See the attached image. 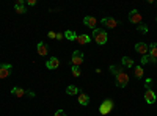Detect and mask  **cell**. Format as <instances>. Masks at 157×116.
Here are the masks:
<instances>
[{"instance_id":"6da1fadb","label":"cell","mask_w":157,"mask_h":116,"mask_svg":"<svg viewBox=\"0 0 157 116\" xmlns=\"http://www.w3.org/2000/svg\"><path fill=\"white\" fill-rule=\"evenodd\" d=\"M93 38H94V41L99 44V46H104L107 41H109V35H107V32L104 30V28H94L93 30Z\"/></svg>"},{"instance_id":"7a4b0ae2","label":"cell","mask_w":157,"mask_h":116,"mask_svg":"<svg viewBox=\"0 0 157 116\" xmlns=\"http://www.w3.org/2000/svg\"><path fill=\"white\" fill-rule=\"evenodd\" d=\"M115 108V102L112 100V99H105L101 104V107H99V113L104 116V114H109V113H112V110Z\"/></svg>"},{"instance_id":"3957f363","label":"cell","mask_w":157,"mask_h":116,"mask_svg":"<svg viewBox=\"0 0 157 116\" xmlns=\"http://www.w3.org/2000/svg\"><path fill=\"white\" fill-rule=\"evenodd\" d=\"M11 94H13V96H16V97H25V96H29V97H35V93H33V91H27V89L19 88V86L11 88Z\"/></svg>"},{"instance_id":"277c9868","label":"cell","mask_w":157,"mask_h":116,"mask_svg":"<svg viewBox=\"0 0 157 116\" xmlns=\"http://www.w3.org/2000/svg\"><path fill=\"white\" fill-rule=\"evenodd\" d=\"M115 83L118 88H126L129 85V75L126 72H121V74H118L116 75V79H115Z\"/></svg>"},{"instance_id":"5b68a950","label":"cell","mask_w":157,"mask_h":116,"mask_svg":"<svg viewBox=\"0 0 157 116\" xmlns=\"http://www.w3.org/2000/svg\"><path fill=\"white\" fill-rule=\"evenodd\" d=\"M83 58H85V55H83L82 50H75V52L72 54V57H71L72 66H80V64L83 63Z\"/></svg>"},{"instance_id":"8992f818","label":"cell","mask_w":157,"mask_h":116,"mask_svg":"<svg viewBox=\"0 0 157 116\" xmlns=\"http://www.w3.org/2000/svg\"><path fill=\"white\" fill-rule=\"evenodd\" d=\"M129 22L132 24H141V13L138 9H132L129 13Z\"/></svg>"},{"instance_id":"52a82bcc","label":"cell","mask_w":157,"mask_h":116,"mask_svg":"<svg viewBox=\"0 0 157 116\" xmlns=\"http://www.w3.org/2000/svg\"><path fill=\"white\" fill-rule=\"evenodd\" d=\"M11 71H13V66L11 64H0V79H6V77L11 74Z\"/></svg>"},{"instance_id":"ba28073f","label":"cell","mask_w":157,"mask_h":116,"mask_svg":"<svg viewBox=\"0 0 157 116\" xmlns=\"http://www.w3.org/2000/svg\"><path fill=\"white\" fill-rule=\"evenodd\" d=\"M135 52H138L141 57L143 55H148L149 54V46L145 44V43H138V44H135Z\"/></svg>"},{"instance_id":"9c48e42d","label":"cell","mask_w":157,"mask_h":116,"mask_svg":"<svg viewBox=\"0 0 157 116\" xmlns=\"http://www.w3.org/2000/svg\"><path fill=\"white\" fill-rule=\"evenodd\" d=\"M102 25H105L107 28H115L116 25H120V22H118L116 19H113V17H102Z\"/></svg>"},{"instance_id":"30bf717a","label":"cell","mask_w":157,"mask_h":116,"mask_svg":"<svg viewBox=\"0 0 157 116\" xmlns=\"http://www.w3.org/2000/svg\"><path fill=\"white\" fill-rule=\"evenodd\" d=\"M14 9H16L17 14H25V13H27V8H25V0H16Z\"/></svg>"},{"instance_id":"8fae6325","label":"cell","mask_w":157,"mask_h":116,"mask_svg":"<svg viewBox=\"0 0 157 116\" xmlns=\"http://www.w3.org/2000/svg\"><path fill=\"white\" fill-rule=\"evenodd\" d=\"M145 100H146V104H154V102L157 100V96H155V93L152 91V89H146L145 91Z\"/></svg>"},{"instance_id":"7c38bea8","label":"cell","mask_w":157,"mask_h":116,"mask_svg":"<svg viewBox=\"0 0 157 116\" xmlns=\"http://www.w3.org/2000/svg\"><path fill=\"white\" fill-rule=\"evenodd\" d=\"M46 66H47V69H57V68L60 66V60H58L57 57H52V58L47 60Z\"/></svg>"},{"instance_id":"4fadbf2b","label":"cell","mask_w":157,"mask_h":116,"mask_svg":"<svg viewBox=\"0 0 157 116\" xmlns=\"http://www.w3.org/2000/svg\"><path fill=\"white\" fill-rule=\"evenodd\" d=\"M83 24L86 25V27H90V28L94 30L98 21H96V17H93V16H86V17H83Z\"/></svg>"},{"instance_id":"5bb4252c","label":"cell","mask_w":157,"mask_h":116,"mask_svg":"<svg viewBox=\"0 0 157 116\" xmlns=\"http://www.w3.org/2000/svg\"><path fill=\"white\" fill-rule=\"evenodd\" d=\"M36 49H38V54L41 55V57H46L47 55V52H49V47H47V44L46 43H38V46H36Z\"/></svg>"},{"instance_id":"9a60e30c","label":"cell","mask_w":157,"mask_h":116,"mask_svg":"<svg viewBox=\"0 0 157 116\" xmlns=\"http://www.w3.org/2000/svg\"><path fill=\"white\" fill-rule=\"evenodd\" d=\"M78 104L83 105V107L88 105V104H90V96H88L86 93H82V91H80V93H78Z\"/></svg>"},{"instance_id":"2e32d148","label":"cell","mask_w":157,"mask_h":116,"mask_svg":"<svg viewBox=\"0 0 157 116\" xmlns=\"http://www.w3.org/2000/svg\"><path fill=\"white\" fill-rule=\"evenodd\" d=\"M155 63H157V58L151 57L149 54L141 57V66H143V64H155Z\"/></svg>"},{"instance_id":"e0dca14e","label":"cell","mask_w":157,"mask_h":116,"mask_svg":"<svg viewBox=\"0 0 157 116\" xmlns=\"http://www.w3.org/2000/svg\"><path fill=\"white\" fill-rule=\"evenodd\" d=\"M80 93V89H78L75 85H69L68 88H66V94L68 96H75V94H78Z\"/></svg>"},{"instance_id":"ac0fdd59","label":"cell","mask_w":157,"mask_h":116,"mask_svg":"<svg viewBox=\"0 0 157 116\" xmlns=\"http://www.w3.org/2000/svg\"><path fill=\"white\" fill-rule=\"evenodd\" d=\"M90 41H91V36H90V35H80V36H77V43H78V44H83V46H85V44H88Z\"/></svg>"},{"instance_id":"d6986e66","label":"cell","mask_w":157,"mask_h":116,"mask_svg":"<svg viewBox=\"0 0 157 116\" xmlns=\"http://www.w3.org/2000/svg\"><path fill=\"white\" fill-rule=\"evenodd\" d=\"M121 63H123L124 68H132V66H134V60L130 58V57H123Z\"/></svg>"},{"instance_id":"ffe728a7","label":"cell","mask_w":157,"mask_h":116,"mask_svg":"<svg viewBox=\"0 0 157 116\" xmlns=\"http://www.w3.org/2000/svg\"><path fill=\"white\" fill-rule=\"evenodd\" d=\"M64 38H66V39H69V41H77V35H75V32H72V30H66V33H64Z\"/></svg>"},{"instance_id":"44dd1931","label":"cell","mask_w":157,"mask_h":116,"mask_svg":"<svg viewBox=\"0 0 157 116\" xmlns=\"http://www.w3.org/2000/svg\"><path fill=\"white\" fill-rule=\"evenodd\" d=\"M149 55L157 58V43H151L149 44Z\"/></svg>"},{"instance_id":"7402d4cb","label":"cell","mask_w":157,"mask_h":116,"mask_svg":"<svg viewBox=\"0 0 157 116\" xmlns=\"http://www.w3.org/2000/svg\"><path fill=\"white\" fill-rule=\"evenodd\" d=\"M134 74H135L137 79H141V77H143V74H145V72H143L141 64H140V66H135V68H134Z\"/></svg>"},{"instance_id":"603a6c76","label":"cell","mask_w":157,"mask_h":116,"mask_svg":"<svg viewBox=\"0 0 157 116\" xmlns=\"http://www.w3.org/2000/svg\"><path fill=\"white\" fill-rule=\"evenodd\" d=\"M71 72H72L74 77H80V75H82V72H80V69H78V66H72V68H71Z\"/></svg>"},{"instance_id":"cb8c5ba5","label":"cell","mask_w":157,"mask_h":116,"mask_svg":"<svg viewBox=\"0 0 157 116\" xmlns=\"http://www.w3.org/2000/svg\"><path fill=\"white\" fill-rule=\"evenodd\" d=\"M110 71L115 74V77H116L118 74H121V72H123V69H121V68H118V66H110Z\"/></svg>"},{"instance_id":"d4e9b609","label":"cell","mask_w":157,"mask_h":116,"mask_svg":"<svg viewBox=\"0 0 157 116\" xmlns=\"http://www.w3.org/2000/svg\"><path fill=\"white\" fill-rule=\"evenodd\" d=\"M137 30H138V32H141V33H148V27H146L145 24L138 25V27H137Z\"/></svg>"},{"instance_id":"484cf974","label":"cell","mask_w":157,"mask_h":116,"mask_svg":"<svg viewBox=\"0 0 157 116\" xmlns=\"http://www.w3.org/2000/svg\"><path fill=\"white\" fill-rule=\"evenodd\" d=\"M54 116H66V113H64V110L60 108V110H57V111L54 113Z\"/></svg>"},{"instance_id":"4316f807","label":"cell","mask_w":157,"mask_h":116,"mask_svg":"<svg viewBox=\"0 0 157 116\" xmlns=\"http://www.w3.org/2000/svg\"><path fill=\"white\" fill-rule=\"evenodd\" d=\"M47 36L50 38V39H55V38H57V33H55V32H49Z\"/></svg>"},{"instance_id":"83f0119b","label":"cell","mask_w":157,"mask_h":116,"mask_svg":"<svg viewBox=\"0 0 157 116\" xmlns=\"http://www.w3.org/2000/svg\"><path fill=\"white\" fill-rule=\"evenodd\" d=\"M63 38H64V33H57V38H55V39H58V41H61V39H63Z\"/></svg>"},{"instance_id":"f1b7e54d","label":"cell","mask_w":157,"mask_h":116,"mask_svg":"<svg viewBox=\"0 0 157 116\" xmlns=\"http://www.w3.org/2000/svg\"><path fill=\"white\" fill-rule=\"evenodd\" d=\"M25 3H29L30 6H35L36 5V0H29V2H25Z\"/></svg>"},{"instance_id":"f546056e","label":"cell","mask_w":157,"mask_h":116,"mask_svg":"<svg viewBox=\"0 0 157 116\" xmlns=\"http://www.w3.org/2000/svg\"><path fill=\"white\" fill-rule=\"evenodd\" d=\"M155 21H157V17H155Z\"/></svg>"},{"instance_id":"4dcf8cb0","label":"cell","mask_w":157,"mask_h":116,"mask_svg":"<svg viewBox=\"0 0 157 116\" xmlns=\"http://www.w3.org/2000/svg\"><path fill=\"white\" fill-rule=\"evenodd\" d=\"M155 5H157V3H155Z\"/></svg>"}]
</instances>
